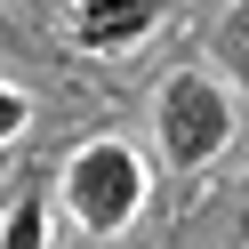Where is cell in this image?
<instances>
[{
	"label": "cell",
	"instance_id": "obj_1",
	"mask_svg": "<svg viewBox=\"0 0 249 249\" xmlns=\"http://www.w3.org/2000/svg\"><path fill=\"white\" fill-rule=\"evenodd\" d=\"M65 209L81 233H129L137 209H145V161H137L121 137H97V145H81L65 161Z\"/></svg>",
	"mask_w": 249,
	"mask_h": 249
},
{
	"label": "cell",
	"instance_id": "obj_2",
	"mask_svg": "<svg viewBox=\"0 0 249 249\" xmlns=\"http://www.w3.org/2000/svg\"><path fill=\"white\" fill-rule=\"evenodd\" d=\"M153 129H161V161L169 169H209L217 153H225L233 137V97L225 81H209V72H169L161 81V105H153Z\"/></svg>",
	"mask_w": 249,
	"mask_h": 249
},
{
	"label": "cell",
	"instance_id": "obj_3",
	"mask_svg": "<svg viewBox=\"0 0 249 249\" xmlns=\"http://www.w3.org/2000/svg\"><path fill=\"white\" fill-rule=\"evenodd\" d=\"M153 24H161V0H81V8H72V40H81L89 56L137 49Z\"/></svg>",
	"mask_w": 249,
	"mask_h": 249
},
{
	"label": "cell",
	"instance_id": "obj_4",
	"mask_svg": "<svg viewBox=\"0 0 249 249\" xmlns=\"http://www.w3.org/2000/svg\"><path fill=\"white\" fill-rule=\"evenodd\" d=\"M209 56L225 65V81H241V89H249V0H233L225 17H217V33H209Z\"/></svg>",
	"mask_w": 249,
	"mask_h": 249
},
{
	"label": "cell",
	"instance_id": "obj_5",
	"mask_svg": "<svg viewBox=\"0 0 249 249\" xmlns=\"http://www.w3.org/2000/svg\"><path fill=\"white\" fill-rule=\"evenodd\" d=\"M0 249H49V193L24 185V193L8 201V233H0Z\"/></svg>",
	"mask_w": 249,
	"mask_h": 249
},
{
	"label": "cell",
	"instance_id": "obj_6",
	"mask_svg": "<svg viewBox=\"0 0 249 249\" xmlns=\"http://www.w3.org/2000/svg\"><path fill=\"white\" fill-rule=\"evenodd\" d=\"M24 113H33V105H24V89H8V97H0V137H17Z\"/></svg>",
	"mask_w": 249,
	"mask_h": 249
},
{
	"label": "cell",
	"instance_id": "obj_7",
	"mask_svg": "<svg viewBox=\"0 0 249 249\" xmlns=\"http://www.w3.org/2000/svg\"><path fill=\"white\" fill-rule=\"evenodd\" d=\"M233 249H249V201H241V217H233Z\"/></svg>",
	"mask_w": 249,
	"mask_h": 249
}]
</instances>
